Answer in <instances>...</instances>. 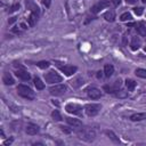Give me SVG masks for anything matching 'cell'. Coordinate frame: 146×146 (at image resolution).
Returning a JSON list of instances; mask_svg holds the SVG:
<instances>
[{"mask_svg": "<svg viewBox=\"0 0 146 146\" xmlns=\"http://www.w3.org/2000/svg\"><path fill=\"white\" fill-rule=\"evenodd\" d=\"M17 92L19 96H22L23 98H26V99H34L35 95H34V91L29 87V86H25V84H18L17 86Z\"/></svg>", "mask_w": 146, "mask_h": 146, "instance_id": "cell-2", "label": "cell"}, {"mask_svg": "<svg viewBox=\"0 0 146 146\" xmlns=\"http://www.w3.org/2000/svg\"><path fill=\"white\" fill-rule=\"evenodd\" d=\"M87 94H88L89 98H91V99H98L102 96L100 90L98 88H95V87H91V88L87 89Z\"/></svg>", "mask_w": 146, "mask_h": 146, "instance_id": "cell-9", "label": "cell"}, {"mask_svg": "<svg viewBox=\"0 0 146 146\" xmlns=\"http://www.w3.org/2000/svg\"><path fill=\"white\" fill-rule=\"evenodd\" d=\"M97 78L99 79V78H102V72H98V74H97Z\"/></svg>", "mask_w": 146, "mask_h": 146, "instance_id": "cell-38", "label": "cell"}, {"mask_svg": "<svg viewBox=\"0 0 146 146\" xmlns=\"http://www.w3.org/2000/svg\"><path fill=\"white\" fill-rule=\"evenodd\" d=\"M133 11H135V14H136V15L140 16V15L143 14V11H144V8H143V7H137V8H135V9H133Z\"/></svg>", "mask_w": 146, "mask_h": 146, "instance_id": "cell-29", "label": "cell"}, {"mask_svg": "<svg viewBox=\"0 0 146 146\" xmlns=\"http://www.w3.org/2000/svg\"><path fill=\"white\" fill-rule=\"evenodd\" d=\"M104 18L107 21V22H114L115 19V11L114 10H108L104 14Z\"/></svg>", "mask_w": 146, "mask_h": 146, "instance_id": "cell-18", "label": "cell"}, {"mask_svg": "<svg viewBox=\"0 0 146 146\" xmlns=\"http://www.w3.org/2000/svg\"><path fill=\"white\" fill-rule=\"evenodd\" d=\"M141 1H143V2H144V3H145V2H146V0H141Z\"/></svg>", "mask_w": 146, "mask_h": 146, "instance_id": "cell-39", "label": "cell"}, {"mask_svg": "<svg viewBox=\"0 0 146 146\" xmlns=\"http://www.w3.org/2000/svg\"><path fill=\"white\" fill-rule=\"evenodd\" d=\"M140 44H141L140 39H139L138 36H132L131 42H130V48H131L132 50H137V49H139Z\"/></svg>", "mask_w": 146, "mask_h": 146, "instance_id": "cell-13", "label": "cell"}, {"mask_svg": "<svg viewBox=\"0 0 146 146\" xmlns=\"http://www.w3.org/2000/svg\"><path fill=\"white\" fill-rule=\"evenodd\" d=\"M136 31L141 36H146V24L144 22H139L138 24H136Z\"/></svg>", "mask_w": 146, "mask_h": 146, "instance_id": "cell-12", "label": "cell"}, {"mask_svg": "<svg viewBox=\"0 0 146 146\" xmlns=\"http://www.w3.org/2000/svg\"><path fill=\"white\" fill-rule=\"evenodd\" d=\"M78 137L87 143H91L96 138V131L91 128H82L78 131Z\"/></svg>", "mask_w": 146, "mask_h": 146, "instance_id": "cell-1", "label": "cell"}, {"mask_svg": "<svg viewBox=\"0 0 146 146\" xmlns=\"http://www.w3.org/2000/svg\"><path fill=\"white\" fill-rule=\"evenodd\" d=\"M128 3H130V5H133V3H136L138 0H125Z\"/></svg>", "mask_w": 146, "mask_h": 146, "instance_id": "cell-36", "label": "cell"}, {"mask_svg": "<svg viewBox=\"0 0 146 146\" xmlns=\"http://www.w3.org/2000/svg\"><path fill=\"white\" fill-rule=\"evenodd\" d=\"M66 122L73 127V128H79V127H82V122L78 119H73V117H66Z\"/></svg>", "mask_w": 146, "mask_h": 146, "instance_id": "cell-14", "label": "cell"}, {"mask_svg": "<svg viewBox=\"0 0 146 146\" xmlns=\"http://www.w3.org/2000/svg\"><path fill=\"white\" fill-rule=\"evenodd\" d=\"M16 75H17V78H19V79L23 80V81H27V80H30V78H31L30 73L26 72L24 68L17 70V71H16Z\"/></svg>", "mask_w": 146, "mask_h": 146, "instance_id": "cell-11", "label": "cell"}, {"mask_svg": "<svg viewBox=\"0 0 146 146\" xmlns=\"http://www.w3.org/2000/svg\"><path fill=\"white\" fill-rule=\"evenodd\" d=\"M125 86H127L128 90L132 91L135 89V87H136V81H133L132 79H127L125 80Z\"/></svg>", "mask_w": 146, "mask_h": 146, "instance_id": "cell-21", "label": "cell"}, {"mask_svg": "<svg viewBox=\"0 0 146 146\" xmlns=\"http://www.w3.org/2000/svg\"><path fill=\"white\" fill-rule=\"evenodd\" d=\"M82 83H83V79H82V78H76L74 81H72V86H73L74 88L80 87Z\"/></svg>", "mask_w": 146, "mask_h": 146, "instance_id": "cell-26", "label": "cell"}, {"mask_svg": "<svg viewBox=\"0 0 146 146\" xmlns=\"http://www.w3.org/2000/svg\"><path fill=\"white\" fill-rule=\"evenodd\" d=\"M17 9H19V5H18V3H16V5L11 6V7H10V9H9V13H14V11H16Z\"/></svg>", "mask_w": 146, "mask_h": 146, "instance_id": "cell-30", "label": "cell"}, {"mask_svg": "<svg viewBox=\"0 0 146 146\" xmlns=\"http://www.w3.org/2000/svg\"><path fill=\"white\" fill-rule=\"evenodd\" d=\"M51 116H52V117H54V120H56V121H60V120H62V116H60L59 112H58V111H56V110L51 113Z\"/></svg>", "mask_w": 146, "mask_h": 146, "instance_id": "cell-27", "label": "cell"}, {"mask_svg": "<svg viewBox=\"0 0 146 146\" xmlns=\"http://www.w3.org/2000/svg\"><path fill=\"white\" fill-rule=\"evenodd\" d=\"M33 82H34V86H35V88H36L38 90H42V89L44 88V84H43V82L41 81V79H40L39 76H35V78L33 79Z\"/></svg>", "mask_w": 146, "mask_h": 146, "instance_id": "cell-19", "label": "cell"}, {"mask_svg": "<svg viewBox=\"0 0 146 146\" xmlns=\"http://www.w3.org/2000/svg\"><path fill=\"white\" fill-rule=\"evenodd\" d=\"M36 21H38V15L34 14V13H32V14L30 15V17L27 18V22H29V25H30V26H34L35 23H36Z\"/></svg>", "mask_w": 146, "mask_h": 146, "instance_id": "cell-20", "label": "cell"}, {"mask_svg": "<svg viewBox=\"0 0 146 146\" xmlns=\"http://www.w3.org/2000/svg\"><path fill=\"white\" fill-rule=\"evenodd\" d=\"M107 7H110V2H108L107 0H100L99 2L95 3V5L91 7V13H92V14H97V13H99L102 9L107 8Z\"/></svg>", "mask_w": 146, "mask_h": 146, "instance_id": "cell-7", "label": "cell"}, {"mask_svg": "<svg viewBox=\"0 0 146 146\" xmlns=\"http://www.w3.org/2000/svg\"><path fill=\"white\" fill-rule=\"evenodd\" d=\"M42 2H43V5H44L47 8H49V7H50V3H51V0H43Z\"/></svg>", "mask_w": 146, "mask_h": 146, "instance_id": "cell-32", "label": "cell"}, {"mask_svg": "<svg viewBox=\"0 0 146 146\" xmlns=\"http://www.w3.org/2000/svg\"><path fill=\"white\" fill-rule=\"evenodd\" d=\"M105 133H106V135H107V136H108V137H110V138H111L113 141L119 143V138L115 136V133H114L113 131H111V130H106V131H105Z\"/></svg>", "mask_w": 146, "mask_h": 146, "instance_id": "cell-24", "label": "cell"}, {"mask_svg": "<svg viewBox=\"0 0 146 146\" xmlns=\"http://www.w3.org/2000/svg\"><path fill=\"white\" fill-rule=\"evenodd\" d=\"M120 19L122 21V22H127V21H131L132 19V16H131V14L130 13H123L121 16H120Z\"/></svg>", "mask_w": 146, "mask_h": 146, "instance_id": "cell-22", "label": "cell"}, {"mask_svg": "<svg viewBox=\"0 0 146 146\" xmlns=\"http://www.w3.org/2000/svg\"><path fill=\"white\" fill-rule=\"evenodd\" d=\"M44 79H46V82H48V83H57L63 80V78L55 71H49V72L44 73Z\"/></svg>", "mask_w": 146, "mask_h": 146, "instance_id": "cell-3", "label": "cell"}, {"mask_svg": "<svg viewBox=\"0 0 146 146\" xmlns=\"http://www.w3.org/2000/svg\"><path fill=\"white\" fill-rule=\"evenodd\" d=\"M116 96H117V97H125V96H127V92H120V91H119V92L116 94Z\"/></svg>", "mask_w": 146, "mask_h": 146, "instance_id": "cell-34", "label": "cell"}, {"mask_svg": "<svg viewBox=\"0 0 146 146\" xmlns=\"http://www.w3.org/2000/svg\"><path fill=\"white\" fill-rule=\"evenodd\" d=\"M111 2L116 7V6H119V5L121 3V0H111Z\"/></svg>", "mask_w": 146, "mask_h": 146, "instance_id": "cell-33", "label": "cell"}, {"mask_svg": "<svg viewBox=\"0 0 146 146\" xmlns=\"http://www.w3.org/2000/svg\"><path fill=\"white\" fill-rule=\"evenodd\" d=\"M59 128H60V130H62L63 132H65V133H70V132H71V130H70V129H67V127H64V125H60Z\"/></svg>", "mask_w": 146, "mask_h": 146, "instance_id": "cell-31", "label": "cell"}, {"mask_svg": "<svg viewBox=\"0 0 146 146\" xmlns=\"http://www.w3.org/2000/svg\"><path fill=\"white\" fill-rule=\"evenodd\" d=\"M49 65H50V63L47 60H40L36 63V66H39L40 68H47V67H49Z\"/></svg>", "mask_w": 146, "mask_h": 146, "instance_id": "cell-25", "label": "cell"}, {"mask_svg": "<svg viewBox=\"0 0 146 146\" xmlns=\"http://www.w3.org/2000/svg\"><path fill=\"white\" fill-rule=\"evenodd\" d=\"M16 18H17V17H11V18L8 21V23H9V24H13V23L16 21Z\"/></svg>", "mask_w": 146, "mask_h": 146, "instance_id": "cell-35", "label": "cell"}, {"mask_svg": "<svg viewBox=\"0 0 146 146\" xmlns=\"http://www.w3.org/2000/svg\"><path fill=\"white\" fill-rule=\"evenodd\" d=\"M57 65L59 66L60 71H62L65 75H67V76L74 74V73L76 72V70H78V67H76V66H73V65H64V66H60L59 64H57Z\"/></svg>", "mask_w": 146, "mask_h": 146, "instance_id": "cell-8", "label": "cell"}, {"mask_svg": "<svg viewBox=\"0 0 146 146\" xmlns=\"http://www.w3.org/2000/svg\"><path fill=\"white\" fill-rule=\"evenodd\" d=\"M100 107L102 106L99 104H87L84 106V111H86L88 116H95V115H97L99 113Z\"/></svg>", "mask_w": 146, "mask_h": 146, "instance_id": "cell-4", "label": "cell"}, {"mask_svg": "<svg viewBox=\"0 0 146 146\" xmlns=\"http://www.w3.org/2000/svg\"><path fill=\"white\" fill-rule=\"evenodd\" d=\"M145 51H146V48H145Z\"/></svg>", "mask_w": 146, "mask_h": 146, "instance_id": "cell-40", "label": "cell"}, {"mask_svg": "<svg viewBox=\"0 0 146 146\" xmlns=\"http://www.w3.org/2000/svg\"><path fill=\"white\" fill-rule=\"evenodd\" d=\"M146 119V113H135L130 116L131 121H141Z\"/></svg>", "mask_w": 146, "mask_h": 146, "instance_id": "cell-17", "label": "cell"}, {"mask_svg": "<svg viewBox=\"0 0 146 146\" xmlns=\"http://www.w3.org/2000/svg\"><path fill=\"white\" fill-rule=\"evenodd\" d=\"M2 81H3V83L7 84V86H11V84H14V82H15V81H14V78H13L11 74L8 73V72H6V73L3 74Z\"/></svg>", "mask_w": 146, "mask_h": 146, "instance_id": "cell-15", "label": "cell"}, {"mask_svg": "<svg viewBox=\"0 0 146 146\" xmlns=\"http://www.w3.org/2000/svg\"><path fill=\"white\" fill-rule=\"evenodd\" d=\"M135 73H136L137 76L143 78V79H146V70H144V68H137L135 71Z\"/></svg>", "mask_w": 146, "mask_h": 146, "instance_id": "cell-23", "label": "cell"}, {"mask_svg": "<svg viewBox=\"0 0 146 146\" xmlns=\"http://www.w3.org/2000/svg\"><path fill=\"white\" fill-rule=\"evenodd\" d=\"M49 91H50V94L52 96H62L67 91V88L64 84H56V86L51 87L49 89Z\"/></svg>", "mask_w": 146, "mask_h": 146, "instance_id": "cell-6", "label": "cell"}, {"mask_svg": "<svg viewBox=\"0 0 146 146\" xmlns=\"http://www.w3.org/2000/svg\"><path fill=\"white\" fill-rule=\"evenodd\" d=\"M25 131H26L27 135L33 136V135H36L39 132V127L34 123H27V125L25 128Z\"/></svg>", "mask_w": 146, "mask_h": 146, "instance_id": "cell-10", "label": "cell"}, {"mask_svg": "<svg viewBox=\"0 0 146 146\" xmlns=\"http://www.w3.org/2000/svg\"><path fill=\"white\" fill-rule=\"evenodd\" d=\"M65 110H66V112H68L71 114H74V115H81L82 114V107L79 104H75V103L67 104L65 106Z\"/></svg>", "mask_w": 146, "mask_h": 146, "instance_id": "cell-5", "label": "cell"}, {"mask_svg": "<svg viewBox=\"0 0 146 146\" xmlns=\"http://www.w3.org/2000/svg\"><path fill=\"white\" fill-rule=\"evenodd\" d=\"M21 27H22L23 30H26V29H27V27H26V25H25L24 23H22V24H21Z\"/></svg>", "mask_w": 146, "mask_h": 146, "instance_id": "cell-37", "label": "cell"}, {"mask_svg": "<svg viewBox=\"0 0 146 146\" xmlns=\"http://www.w3.org/2000/svg\"><path fill=\"white\" fill-rule=\"evenodd\" d=\"M104 90L107 92V94H113V92H115V89L112 87V86H104Z\"/></svg>", "mask_w": 146, "mask_h": 146, "instance_id": "cell-28", "label": "cell"}, {"mask_svg": "<svg viewBox=\"0 0 146 146\" xmlns=\"http://www.w3.org/2000/svg\"><path fill=\"white\" fill-rule=\"evenodd\" d=\"M113 73H114V67H113V65L106 64V65L104 66V74H105V76H106V78H110V76L113 75Z\"/></svg>", "mask_w": 146, "mask_h": 146, "instance_id": "cell-16", "label": "cell"}]
</instances>
